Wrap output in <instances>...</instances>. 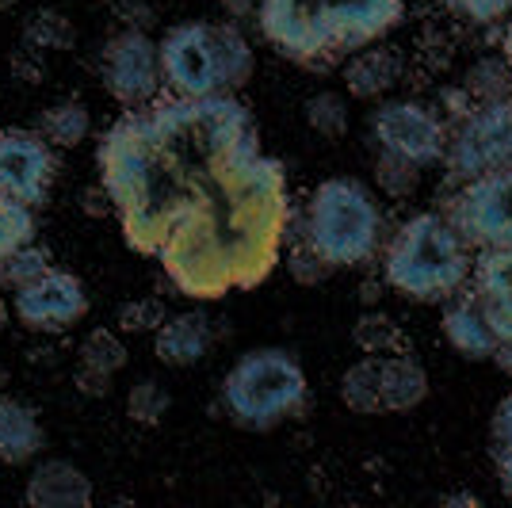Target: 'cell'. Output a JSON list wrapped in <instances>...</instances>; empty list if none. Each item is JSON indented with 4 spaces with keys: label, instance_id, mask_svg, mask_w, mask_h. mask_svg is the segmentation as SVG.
I'll return each mask as SVG.
<instances>
[{
    "label": "cell",
    "instance_id": "6da1fadb",
    "mask_svg": "<svg viewBox=\"0 0 512 508\" xmlns=\"http://www.w3.org/2000/svg\"><path fill=\"white\" fill-rule=\"evenodd\" d=\"M96 169L127 249L184 298L253 291L283 260L287 169L234 92L127 107L100 134Z\"/></svg>",
    "mask_w": 512,
    "mask_h": 508
},
{
    "label": "cell",
    "instance_id": "7a4b0ae2",
    "mask_svg": "<svg viewBox=\"0 0 512 508\" xmlns=\"http://www.w3.org/2000/svg\"><path fill=\"white\" fill-rule=\"evenodd\" d=\"M256 20L283 58L318 65L379 43L406 20V0H260Z\"/></svg>",
    "mask_w": 512,
    "mask_h": 508
},
{
    "label": "cell",
    "instance_id": "3957f363",
    "mask_svg": "<svg viewBox=\"0 0 512 508\" xmlns=\"http://www.w3.org/2000/svg\"><path fill=\"white\" fill-rule=\"evenodd\" d=\"M470 245L448 214L421 211L386 245L383 272L398 295L413 302H451L470 279Z\"/></svg>",
    "mask_w": 512,
    "mask_h": 508
},
{
    "label": "cell",
    "instance_id": "277c9868",
    "mask_svg": "<svg viewBox=\"0 0 512 508\" xmlns=\"http://www.w3.org/2000/svg\"><path fill=\"white\" fill-rule=\"evenodd\" d=\"M161 77L172 96H214L237 92L253 81V46L237 23H176L157 43Z\"/></svg>",
    "mask_w": 512,
    "mask_h": 508
},
{
    "label": "cell",
    "instance_id": "5b68a950",
    "mask_svg": "<svg viewBox=\"0 0 512 508\" xmlns=\"http://www.w3.org/2000/svg\"><path fill=\"white\" fill-rule=\"evenodd\" d=\"M218 398L237 428L272 432L306 409L310 382L287 348H253L226 371Z\"/></svg>",
    "mask_w": 512,
    "mask_h": 508
},
{
    "label": "cell",
    "instance_id": "8992f818",
    "mask_svg": "<svg viewBox=\"0 0 512 508\" xmlns=\"http://www.w3.org/2000/svg\"><path fill=\"white\" fill-rule=\"evenodd\" d=\"M379 230H383L379 203L356 176L321 180L306 203L302 241L318 256H325V264H333V272L367 264L379 249Z\"/></svg>",
    "mask_w": 512,
    "mask_h": 508
},
{
    "label": "cell",
    "instance_id": "52a82bcc",
    "mask_svg": "<svg viewBox=\"0 0 512 508\" xmlns=\"http://www.w3.org/2000/svg\"><path fill=\"white\" fill-rule=\"evenodd\" d=\"M451 180H474L482 172L512 169V96L482 100L448 138Z\"/></svg>",
    "mask_w": 512,
    "mask_h": 508
},
{
    "label": "cell",
    "instance_id": "ba28073f",
    "mask_svg": "<svg viewBox=\"0 0 512 508\" xmlns=\"http://www.w3.org/2000/svg\"><path fill=\"white\" fill-rule=\"evenodd\" d=\"M100 85L119 107H146L161 96V50L146 31L123 27L100 50Z\"/></svg>",
    "mask_w": 512,
    "mask_h": 508
},
{
    "label": "cell",
    "instance_id": "9c48e42d",
    "mask_svg": "<svg viewBox=\"0 0 512 508\" xmlns=\"http://www.w3.org/2000/svg\"><path fill=\"white\" fill-rule=\"evenodd\" d=\"M448 218L467 237V245L478 249L512 245V169L463 180V191L451 199Z\"/></svg>",
    "mask_w": 512,
    "mask_h": 508
},
{
    "label": "cell",
    "instance_id": "30bf717a",
    "mask_svg": "<svg viewBox=\"0 0 512 508\" xmlns=\"http://www.w3.org/2000/svg\"><path fill=\"white\" fill-rule=\"evenodd\" d=\"M371 138L379 149L398 153L413 165H436L448 153V127L432 107L417 100H390L371 111Z\"/></svg>",
    "mask_w": 512,
    "mask_h": 508
},
{
    "label": "cell",
    "instance_id": "8fae6325",
    "mask_svg": "<svg viewBox=\"0 0 512 508\" xmlns=\"http://www.w3.org/2000/svg\"><path fill=\"white\" fill-rule=\"evenodd\" d=\"M54 180H58V157L39 130H0V195L27 207H43Z\"/></svg>",
    "mask_w": 512,
    "mask_h": 508
},
{
    "label": "cell",
    "instance_id": "7c38bea8",
    "mask_svg": "<svg viewBox=\"0 0 512 508\" xmlns=\"http://www.w3.org/2000/svg\"><path fill=\"white\" fill-rule=\"evenodd\" d=\"M12 314L31 333H65L88 314V291L81 276L50 268L46 276L12 295Z\"/></svg>",
    "mask_w": 512,
    "mask_h": 508
},
{
    "label": "cell",
    "instance_id": "4fadbf2b",
    "mask_svg": "<svg viewBox=\"0 0 512 508\" xmlns=\"http://www.w3.org/2000/svg\"><path fill=\"white\" fill-rule=\"evenodd\" d=\"M470 279H474V295L482 302L493 337L512 340V245L482 249L478 264L470 268Z\"/></svg>",
    "mask_w": 512,
    "mask_h": 508
},
{
    "label": "cell",
    "instance_id": "5bb4252c",
    "mask_svg": "<svg viewBox=\"0 0 512 508\" xmlns=\"http://www.w3.org/2000/svg\"><path fill=\"white\" fill-rule=\"evenodd\" d=\"M92 497V478L69 459H43L23 486V501L31 508H88Z\"/></svg>",
    "mask_w": 512,
    "mask_h": 508
},
{
    "label": "cell",
    "instance_id": "9a60e30c",
    "mask_svg": "<svg viewBox=\"0 0 512 508\" xmlns=\"http://www.w3.org/2000/svg\"><path fill=\"white\" fill-rule=\"evenodd\" d=\"M214 344L211 318L203 310H184V314H169L161 321V329L153 333V356L165 363V367H195V363L207 360Z\"/></svg>",
    "mask_w": 512,
    "mask_h": 508
},
{
    "label": "cell",
    "instance_id": "2e32d148",
    "mask_svg": "<svg viewBox=\"0 0 512 508\" xmlns=\"http://www.w3.org/2000/svg\"><path fill=\"white\" fill-rule=\"evenodd\" d=\"M46 432L35 405L20 398H0V463L27 466L43 455Z\"/></svg>",
    "mask_w": 512,
    "mask_h": 508
},
{
    "label": "cell",
    "instance_id": "e0dca14e",
    "mask_svg": "<svg viewBox=\"0 0 512 508\" xmlns=\"http://www.w3.org/2000/svg\"><path fill=\"white\" fill-rule=\"evenodd\" d=\"M444 337L467 360H490L493 356L497 337H493L490 321L482 314V302L474 291H459V298L444 310Z\"/></svg>",
    "mask_w": 512,
    "mask_h": 508
},
{
    "label": "cell",
    "instance_id": "ac0fdd59",
    "mask_svg": "<svg viewBox=\"0 0 512 508\" xmlns=\"http://www.w3.org/2000/svg\"><path fill=\"white\" fill-rule=\"evenodd\" d=\"M379 390L383 413H409L428 398V371L409 348L379 356Z\"/></svg>",
    "mask_w": 512,
    "mask_h": 508
},
{
    "label": "cell",
    "instance_id": "d6986e66",
    "mask_svg": "<svg viewBox=\"0 0 512 508\" xmlns=\"http://www.w3.org/2000/svg\"><path fill=\"white\" fill-rule=\"evenodd\" d=\"M402 77V58L390 46H363L344 65V85L352 100H379Z\"/></svg>",
    "mask_w": 512,
    "mask_h": 508
},
{
    "label": "cell",
    "instance_id": "ffe728a7",
    "mask_svg": "<svg viewBox=\"0 0 512 508\" xmlns=\"http://www.w3.org/2000/svg\"><path fill=\"white\" fill-rule=\"evenodd\" d=\"M39 134L54 149H77L92 134V111L81 100H58L39 111Z\"/></svg>",
    "mask_w": 512,
    "mask_h": 508
},
{
    "label": "cell",
    "instance_id": "44dd1931",
    "mask_svg": "<svg viewBox=\"0 0 512 508\" xmlns=\"http://www.w3.org/2000/svg\"><path fill=\"white\" fill-rule=\"evenodd\" d=\"M341 402L360 417L383 413V390H379V356H363L341 375Z\"/></svg>",
    "mask_w": 512,
    "mask_h": 508
},
{
    "label": "cell",
    "instance_id": "7402d4cb",
    "mask_svg": "<svg viewBox=\"0 0 512 508\" xmlns=\"http://www.w3.org/2000/svg\"><path fill=\"white\" fill-rule=\"evenodd\" d=\"M77 39L73 31V20L58 12V8H35L27 20H23V46L35 50V54H58V50H69Z\"/></svg>",
    "mask_w": 512,
    "mask_h": 508
},
{
    "label": "cell",
    "instance_id": "603a6c76",
    "mask_svg": "<svg viewBox=\"0 0 512 508\" xmlns=\"http://www.w3.org/2000/svg\"><path fill=\"white\" fill-rule=\"evenodd\" d=\"M352 344L360 348L363 356H390V352H402L406 337H402V325L383 314V310H363L356 325H352Z\"/></svg>",
    "mask_w": 512,
    "mask_h": 508
},
{
    "label": "cell",
    "instance_id": "cb8c5ba5",
    "mask_svg": "<svg viewBox=\"0 0 512 508\" xmlns=\"http://www.w3.org/2000/svg\"><path fill=\"white\" fill-rule=\"evenodd\" d=\"M127 344L115 329H92L81 344H77V363L81 367H92V371H104V375H119L127 367Z\"/></svg>",
    "mask_w": 512,
    "mask_h": 508
},
{
    "label": "cell",
    "instance_id": "d4e9b609",
    "mask_svg": "<svg viewBox=\"0 0 512 508\" xmlns=\"http://www.w3.org/2000/svg\"><path fill=\"white\" fill-rule=\"evenodd\" d=\"M50 268H54L50 249H46V245H35V237H31L27 245H20L16 253L0 264V283H4V287H12V291H20V287L35 283L39 276H46Z\"/></svg>",
    "mask_w": 512,
    "mask_h": 508
},
{
    "label": "cell",
    "instance_id": "484cf974",
    "mask_svg": "<svg viewBox=\"0 0 512 508\" xmlns=\"http://www.w3.org/2000/svg\"><path fill=\"white\" fill-rule=\"evenodd\" d=\"M302 115H306V127L321 134V138H344L348 130V104H344L341 92H318L302 104Z\"/></svg>",
    "mask_w": 512,
    "mask_h": 508
},
{
    "label": "cell",
    "instance_id": "4316f807",
    "mask_svg": "<svg viewBox=\"0 0 512 508\" xmlns=\"http://www.w3.org/2000/svg\"><path fill=\"white\" fill-rule=\"evenodd\" d=\"M35 237V207L0 195V264Z\"/></svg>",
    "mask_w": 512,
    "mask_h": 508
},
{
    "label": "cell",
    "instance_id": "83f0119b",
    "mask_svg": "<svg viewBox=\"0 0 512 508\" xmlns=\"http://www.w3.org/2000/svg\"><path fill=\"white\" fill-rule=\"evenodd\" d=\"M490 455H493V466H497V478H501V489L512 497V394H505L497 402V409H493Z\"/></svg>",
    "mask_w": 512,
    "mask_h": 508
},
{
    "label": "cell",
    "instance_id": "f1b7e54d",
    "mask_svg": "<svg viewBox=\"0 0 512 508\" xmlns=\"http://www.w3.org/2000/svg\"><path fill=\"white\" fill-rule=\"evenodd\" d=\"M165 413H169V390L157 379H138L127 390V417L134 424L153 428L165 421Z\"/></svg>",
    "mask_w": 512,
    "mask_h": 508
},
{
    "label": "cell",
    "instance_id": "f546056e",
    "mask_svg": "<svg viewBox=\"0 0 512 508\" xmlns=\"http://www.w3.org/2000/svg\"><path fill=\"white\" fill-rule=\"evenodd\" d=\"M375 180H379V188H383L390 199H406V195L417 191L421 165H413V161L398 157V153L379 149V157H375Z\"/></svg>",
    "mask_w": 512,
    "mask_h": 508
},
{
    "label": "cell",
    "instance_id": "4dcf8cb0",
    "mask_svg": "<svg viewBox=\"0 0 512 508\" xmlns=\"http://www.w3.org/2000/svg\"><path fill=\"white\" fill-rule=\"evenodd\" d=\"M169 318L165 302L161 298H130L115 310V325L119 333H130V337H142V333H157L161 321Z\"/></svg>",
    "mask_w": 512,
    "mask_h": 508
},
{
    "label": "cell",
    "instance_id": "1f68e13d",
    "mask_svg": "<svg viewBox=\"0 0 512 508\" xmlns=\"http://www.w3.org/2000/svg\"><path fill=\"white\" fill-rule=\"evenodd\" d=\"M509 81H512L509 62H501V58H482V62L470 69L467 88L478 96V104H482V100H505L512 88Z\"/></svg>",
    "mask_w": 512,
    "mask_h": 508
},
{
    "label": "cell",
    "instance_id": "d6a6232c",
    "mask_svg": "<svg viewBox=\"0 0 512 508\" xmlns=\"http://www.w3.org/2000/svg\"><path fill=\"white\" fill-rule=\"evenodd\" d=\"M287 276L302 283V287H318L333 276V264H325V256H318L306 241H299L291 253H287Z\"/></svg>",
    "mask_w": 512,
    "mask_h": 508
},
{
    "label": "cell",
    "instance_id": "836d02e7",
    "mask_svg": "<svg viewBox=\"0 0 512 508\" xmlns=\"http://www.w3.org/2000/svg\"><path fill=\"white\" fill-rule=\"evenodd\" d=\"M440 4H448L455 16L470 23H497L512 12V0H440Z\"/></svg>",
    "mask_w": 512,
    "mask_h": 508
},
{
    "label": "cell",
    "instance_id": "e575fe53",
    "mask_svg": "<svg viewBox=\"0 0 512 508\" xmlns=\"http://www.w3.org/2000/svg\"><path fill=\"white\" fill-rule=\"evenodd\" d=\"M111 382H115V375H104V371H92V367H81V363H77L73 386H77L85 398H107V394H111Z\"/></svg>",
    "mask_w": 512,
    "mask_h": 508
},
{
    "label": "cell",
    "instance_id": "d590c367",
    "mask_svg": "<svg viewBox=\"0 0 512 508\" xmlns=\"http://www.w3.org/2000/svg\"><path fill=\"white\" fill-rule=\"evenodd\" d=\"M115 16L127 23V27H138V31H146L153 23V8L146 0H115Z\"/></svg>",
    "mask_w": 512,
    "mask_h": 508
},
{
    "label": "cell",
    "instance_id": "8d00e7d4",
    "mask_svg": "<svg viewBox=\"0 0 512 508\" xmlns=\"http://www.w3.org/2000/svg\"><path fill=\"white\" fill-rule=\"evenodd\" d=\"M81 211H85L88 218H107V214H111V199H107V191L100 180L81 188Z\"/></svg>",
    "mask_w": 512,
    "mask_h": 508
},
{
    "label": "cell",
    "instance_id": "74e56055",
    "mask_svg": "<svg viewBox=\"0 0 512 508\" xmlns=\"http://www.w3.org/2000/svg\"><path fill=\"white\" fill-rule=\"evenodd\" d=\"M505 375H512V340H497V348H493V356H490Z\"/></svg>",
    "mask_w": 512,
    "mask_h": 508
},
{
    "label": "cell",
    "instance_id": "f35d334b",
    "mask_svg": "<svg viewBox=\"0 0 512 508\" xmlns=\"http://www.w3.org/2000/svg\"><path fill=\"white\" fill-rule=\"evenodd\" d=\"M222 4H226V12H230V16H237V20H241V16H249V12H256V8H260L256 0H222Z\"/></svg>",
    "mask_w": 512,
    "mask_h": 508
},
{
    "label": "cell",
    "instance_id": "ab89813d",
    "mask_svg": "<svg viewBox=\"0 0 512 508\" xmlns=\"http://www.w3.org/2000/svg\"><path fill=\"white\" fill-rule=\"evenodd\" d=\"M379 295H383V283H375V279H367V283L360 287V298L367 302V306H375V302H379Z\"/></svg>",
    "mask_w": 512,
    "mask_h": 508
},
{
    "label": "cell",
    "instance_id": "60d3db41",
    "mask_svg": "<svg viewBox=\"0 0 512 508\" xmlns=\"http://www.w3.org/2000/svg\"><path fill=\"white\" fill-rule=\"evenodd\" d=\"M444 505H478V497H474V493H455V497H448Z\"/></svg>",
    "mask_w": 512,
    "mask_h": 508
},
{
    "label": "cell",
    "instance_id": "b9f144b4",
    "mask_svg": "<svg viewBox=\"0 0 512 508\" xmlns=\"http://www.w3.org/2000/svg\"><path fill=\"white\" fill-rule=\"evenodd\" d=\"M8 321H12V306H8V302H4V298H0V333H4V329H8Z\"/></svg>",
    "mask_w": 512,
    "mask_h": 508
},
{
    "label": "cell",
    "instance_id": "7bdbcfd3",
    "mask_svg": "<svg viewBox=\"0 0 512 508\" xmlns=\"http://www.w3.org/2000/svg\"><path fill=\"white\" fill-rule=\"evenodd\" d=\"M505 62H509V69H512V23H509V31H505Z\"/></svg>",
    "mask_w": 512,
    "mask_h": 508
},
{
    "label": "cell",
    "instance_id": "ee69618b",
    "mask_svg": "<svg viewBox=\"0 0 512 508\" xmlns=\"http://www.w3.org/2000/svg\"><path fill=\"white\" fill-rule=\"evenodd\" d=\"M16 4H20V0H0V12H12Z\"/></svg>",
    "mask_w": 512,
    "mask_h": 508
}]
</instances>
